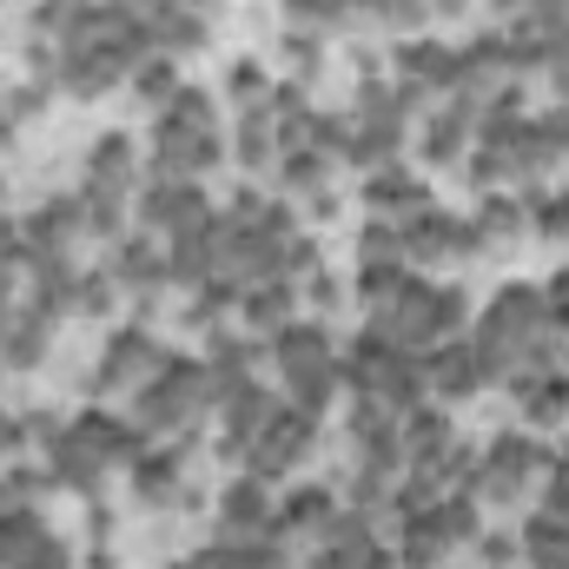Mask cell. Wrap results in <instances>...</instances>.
Listing matches in <instances>:
<instances>
[{
  "label": "cell",
  "instance_id": "obj_1",
  "mask_svg": "<svg viewBox=\"0 0 569 569\" xmlns=\"http://www.w3.org/2000/svg\"><path fill=\"white\" fill-rule=\"evenodd\" d=\"M550 298L537 284H510L497 291V305L483 311V331H477V358L483 371H517L523 358H550Z\"/></svg>",
  "mask_w": 569,
  "mask_h": 569
},
{
  "label": "cell",
  "instance_id": "obj_25",
  "mask_svg": "<svg viewBox=\"0 0 569 569\" xmlns=\"http://www.w3.org/2000/svg\"><path fill=\"white\" fill-rule=\"evenodd\" d=\"M284 311H291V279H266L246 298V318H252V325H279Z\"/></svg>",
  "mask_w": 569,
  "mask_h": 569
},
{
  "label": "cell",
  "instance_id": "obj_6",
  "mask_svg": "<svg viewBox=\"0 0 569 569\" xmlns=\"http://www.w3.org/2000/svg\"><path fill=\"white\" fill-rule=\"evenodd\" d=\"M305 443H311V418L305 411H272L266 430L246 443V463H252V477H279L305 457Z\"/></svg>",
  "mask_w": 569,
  "mask_h": 569
},
{
  "label": "cell",
  "instance_id": "obj_20",
  "mask_svg": "<svg viewBox=\"0 0 569 569\" xmlns=\"http://www.w3.org/2000/svg\"><path fill=\"white\" fill-rule=\"evenodd\" d=\"M284 186H291V192H305L318 212L331 206V192H325V159H318V152H298V159H284Z\"/></svg>",
  "mask_w": 569,
  "mask_h": 569
},
{
  "label": "cell",
  "instance_id": "obj_5",
  "mask_svg": "<svg viewBox=\"0 0 569 569\" xmlns=\"http://www.w3.org/2000/svg\"><path fill=\"white\" fill-rule=\"evenodd\" d=\"M212 398V371L206 365H159V378L140 391V425L146 430H186Z\"/></svg>",
  "mask_w": 569,
  "mask_h": 569
},
{
  "label": "cell",
  "instance_id": "obj_11",
  "mask_svg": "<svg viewBox=\"0 0 569 569\" xmlns=\"http://www.w3.org/2000/svg\"><path fill=\"white\" fill-rule=\"evenodd\" d=\"M146 371H159V351H152V338L146 331H120L113 345H107V365H100V391H113V385H133Z\"/></svg>",
  "mask_w": 569,
  "mask_h": 569
},
{
  "label": "cell",
  "instance_id": "obj_22",
  "mask_svg": "<svg viewBox=\"0 0 569 569\" xmlns=\"http://www.w3.org/2000/svg\"><path fill=\"white\" fill-rule=\"evenodd\" d=\"M152 40H166V47H199V40H206V27H199V13H192V7H179V0H172V7L152 20Z\"/></svg>",
  "mask_w": 569,
  "mask_h": 569
},
{
  "label": "cell",
  "instance_id": "obj_7",
  "mask_svg": "<svg viewBox=\"0 0 569 569\" xmlns=\"http://www.w3.org/2000/svg\"><path fill=\"white\" fill-rule=\"evenodd\" d=\"M537 470H543V450H537L530 437H497V450L483 457V497L510 503V497H517Z\"/></svg>",
  "mask_w": 569,
  "mask_h": 569
},
{
  "label": "cell",
  "instance_id": "obj_17",
  "mask_svg": "<svg viewBox=\"0 0 569 569\" xmlns=\"http://www.w3.org/2000/svg\"><path fill=\"white\" fill-rule=\"evenodd\" d=\"M523 550H530L537 569H569V523L563 517H537V523L523 530Z\"/></svg>",
  "mask_w": 569,
  "mask_h": 569
},
{
  "label": "cell",
  "instance_id": "obj_43",
  "mask_svg": "<svg viewBox=\"0 0 569 569\" xmlns=\"http://www.w3.org/2000/svg\"><path fill=\"white\" fill-rule=\"evenodd\" d=\"M557 7H569V0H557Z\"/></svg>",
  "mask_w": 569,
  "mask_h": 569
},
{
  "label": "cell",
  "instance_id": "obj_13",
  "mask_svg": "<svg viewBox=\"0 0 569 569\" xmlns=\"http://www.w3.org/2000/svg\"><path fill=\"white\" fill-rule=\"evenodd\" d=\"M100 470H107V457H100V443L87 437V425H73V430L53 437V477H67V483H93Z\"/></svg>",
  "mask_w": 569,
  "mask_h": 569
},
{
  "label": "cell",
  "instance_id": "obj_35",
  "mask_svg": "<svg viewBox=\"0 0 569 569\" xmlns=\"http://www.w3.org/2000/svg\"><path fill=\"white\" fill-rule=\"evenodd\" d=\"M107 298H113L107 279H80V291H73V305H80V311H107Z\"/></svg>",
  "mask_w": 569,
  "mask_h": 569
},
{
  "label": "cell",
  "instance_id": "obj_16",
  "mask_svg": "<svg viewBox=\"0 0 569 569\" xmlns=\"http://www.w3.org/2000/svg\"><path fill=\"white\" fill-rule=\"evenodd\" d=\"M371 206L378 212H391V219H405V212H425V179H411V172H378L371 179Z\"/></svg>",
  "mask_w": 569,
  "mask_h": 569
},
{
  "label": "cell",
  "instance_id": "obj_14",
  "mask_svg": "<svg viewBox=\"0 0 569 569\" xmlns=\"http://www.w3.org/2000/svg\"><path fill=\"white\" fill-rule=\"evenodd\" d=\"M517 405L530 425H563L569 418V378H517Z\"/></svg>",
  "mask_w": 569,
  "mask_h": 569
},
{
  "label": "cell",
  "instance_id": "obj_34",
  "mask_svg": "<svg viewBox=\"0 0 569 569\" xmlns=\"http://www.w3.org/2000/svg\"><path fill=\"white\" fill-rule=\"evenodd\" d=\"M20 569H67V550H60L53 537H40V543H33V557H27Z\"/></svg>",
  "mask_w": 569,
  "mask_h": 569
},
{
  "label": "cell",
  "instance_id": "obj_3",
  "mask_svg": "<svg viewBox=\"0 0 569 569\" xmlns=\"http://www.w3.org/2000/svg\"><path fill=\"white\" fill-rule=\"evenodd\" d=\"M212 159H219L212 100H206L199 87H179V93L166 100V113H159V166L179 172V179H192V172H206Z\"/></svg>",
  "mask_w": 569,
  "mask_h": 569
},
{
  "label": "cell",
  "instance_id": "obj_29",
  "mask_svg": "<svg viewBox=\"0 0 569 569\" xmlns=\"http://www.w3.org/2000/svg\"><path fill=\"white\" fill-rule=\"evenodd\" d=\"M120 279L133 284V291H146V298H152V284H159V259H152L146 246H127V252H120Z\"/></svg>",
  "mask_w": 569,
  "mask_h": 569
},
{
  "label": "cell",
  "instance_id": "obj_33",
  "mask_svg": "<svg viewBox=\"0 0 569 569\" xmlns=\"http://www.w3.org/2000/svg\"><path fill=\"white\" fill-rule=\"evenodd\" d=\"M543 517H563L569 523V457H557V470H550V510Z\"/></svg>",
  "mask_w": 569,
  "mask_h": 569
},
{
  "label": "cell",
  "instance_id": "obj_36",
  "mask_svg": "<svg viewBox=\"0 0 569 569\" xmlns=\"http://www.w3.org/2000/svg\"><path fill=\"white\" fill-rule=\"evenodd\" d=\"M284 60H291V67H298V73H305V67H311V60H318V47H311V40H305V33H291V40H284Z\"/></svg>",
  "mask_w": 569,
  "mask_h": 569
},
{
  "label": "cell",
  "instance_id": "obj_38",
  "mask_svg": "<svg viewBox=\"0 0 569 569\" xmlns=\"http://www.w3.org/2000/svg\"><path fill=\"white\" fill-rule=\"evenodd\" d=\"M510 557H517V543H510V537H483V563H490V569H503Z\"/></svg>",
  "mask_w": 569,
  "mask_h": 569
},
{
  "label": "cell",
  "instance_id": "obj_39",
  "mask_svg": "<svg viewBox=\"0 0 569 569\" xmlns=\"http://www.w3.org/2000/svg\"><path fill=\"white\" fill-rule=\"evenodd\" d=\"M179 569H232V550H199L192 563H179Z\"/></svg>",
  "mask_w": 569,
  "mask_h": 569
},
{
  "label": "cell",
  "instance_id": "obj_18",
  "mask_svg": "<svg viewBox=\"0 0 569 569\" xmlns=\"http://www.w3.org/2000/svg\"><path fill=\"white\" fill-rule=\"evenodd\" d=\"M40 351H47V318L27 305V318H13V325L0 331V358H7V365H33Z\"/></svg>",
  "mask_w": 569,
  "mask_h": 569
},
{
  "label": "cell",
  "instance_id": "obj_10",
  "mask_svg": "<svg viewBox=\"0 0 569 569\" xmlns=\"http://www.w3.org/2000/svg\"><path fill=\"white\" fill-rule=\"evenodd\" d=\"M146 219H152V226H172V232H186V226H206L212 212H206L199 186H179V179H166V186H152V192H146Z\"/></svg>",
  "mask_w": 569,
  "mask_h": 569
},
{
  "label": "cell",
  "instance_id": "obj_27",
  "mask_svg": "<svg viewBox=\"0 0 569 569\" xmlns=\"http://www.w3.org/2000/svg\"><path fill=\"white\" fill-rule=\"evenodd\" d=\"M272 146H279V127H272V120H259V113H252V120L239 127V159H246V166H266V159H272Z\"/></svg>",
  "mask_w": 569,
  "mask_h": 569
},
{
  "label": "cell",
  "instance_id": "obj_42",
  "mask_svg": "<svg viewBox=\"0 0 569 569\" xmlns=\"http://www.w3.org/2000/svg\"><path fill=\"white\" fill-rule=\"evenodd\" d=\"M179 7H206V0H179Z\"/></svg>",
  "mask_w": 569,
  "mask_h": 569
},
{
  "label": "cell",
  "instance_id": "obj_4",
  "mask_svg": "<svg viewBox=\"0 0 569 569\" xmlns=\"http://www.w3.org/2000/svg\"><path fill=\"white\" fill-rule=\"evenodd\" d=\"M272 358H279V371L291 378V391H298V405H291V411L318 418V411H325V398H331V378H338L325 331H318V325H279Z\"/></svg>",
  "mask_w": 569,
  "mask_h": 569
},
{
  "label": "cell",
  "instance_id": "obj_28",
  "mask_svg": "<svg viewBox=\"0 0 569 569\" xmlns=\"http://www.w3.org/2000/svg\"><path fill=\"white\" fill-rule=\"evenodd\" d=\"M437 523H443L450 543H463V537H477V503H470V497H443V503H437Z\"/></svg>",
  "mask_w": 569,
  "mask_h": 569
},
{
  "label": "cell",
  "instance_id": "obj_37",
  "mask_svg": "<svg viewBox=\"0 0 569 569\" xmlns=\"http://www.w3.org/2000/svg\"><path fill=\"white\" fill-rule=\"evenodd\" d=\"M13 266H20V239H13V226H0V284H7Z\"/></svg>",
  "mask_w": 569,
  "mask_h": 569
},
{
  "label": "cell",
  "instance_id": "obj_2",
  "mask_svg": "<svg viewBox=\"0 0 569 569\" xmlns=\"http://www.w3.org/2000/svg\"><path fill=\"white\" fill-rule=\"evenodd\" d=\"M345 371H351L358 398H378L385 411H411L418 391H425V365H418V351H405V345H391V338H378V331L358 338V351H351Z\"/></svg>",
  "mask_w": 569,
  "mask_h": 569
},
{
  "label": "cell",
  "instance_id": "obj_41",
  "mask_svg": "<svg viewBox=\"0 0 569 569\" xmlns=\"http://www.w3.org/2000/svg\"><path fill=\"white\" fill-rule=\"evenodd\" d=\"M497 7H543V0H497Z\"/></svg>",
  "mask_w": 569,
  "mask_h": 569
},
{
  "label": "cell",
  "instance_id": "obj_12",
  "mask_svg": "<svg viewBox=\"0 0 569 569\" xmlns=\"http://www.w3.org/2000/svg\"><path fill=\"white\" fill-rule=\"evenodd\" d=\"M266 418H272V405H266V391L246 378V385H232L226 391V450H246L259 430H266Z\"/></svg>",
  "mask_w": 569,
  "mask_h": 569
},
{
  "label": "cell",
  "instance_id": "obj_26",
  "mask_svg": "<svg viewBox=\"0 0 569 569\" xmlns=\"http://www.w3.org/2000/svg\"><path fill=\"white\" fill-rule=\"evenodd\" d=\"M517 226H523V212L510 199H490L483 219H477V246H503V239H517Z\"/></svg>",
  "mask_w": 569,
  "mask_h": 569
},
{
  "label": "cell",
  "instance_id": "obj_8",
  "mask_svg": "<svg viewBox=\"0 0 569 569\" xmlns=\"http://www.w3.org/2000/svg\"><path fill=\"white\" fill-rule=\"evenodd\" d=\"M477 252V226L443 219V212H411L405 226V259H463Z\"/></svg>",
  "mask_w": 569,
  "mask_h": 569
},
{
  "label": "cell",
  "instance_id": "obj_19",
  "mask_svg": "<svg viewBox=\"0 0 569 569\" xmlns=\"http://www.w3.org/2000/svg\"><path fill=\"white\" fill-rule=\"evenodd\" d=\"M463 127H470V107H450V113H437L430 120V133H425V159H457L463 152Z\"/></svg>",
  "mask_w": 569,
  "mask_h": 569
},
{
  "label": "cell",
  "instance_id": "obj_21",
  "mask_svg": "<svg viewBox=\"0 0 569 569\" xmlns=\"http://www.w3.org/2000/svg\"><path fill=\"white\" fill-rule=\"evenodd\" d=\"M266 523V490H259V477L252 483H232L226 490V530H259Z\"/></svg>",
  "mask_w": 569,
  "mask_h": 569
},
{
  "label": "cell",
  "instance_id": "obj_24",
  "mask_svg": "<svg viewBox=\"0 0 569 569\" xmlns=\"http://www.w3.org/2000/svg\"><path fill=\"white\" fill-rule=\"evenodd\" d=\"M443 443H450V425H443L437 411H418V418L405 425V450H411V457H425V463L443 450Z\"/></svg>",
  "mask_w": 569,
  "mask_h": 569
},
{
  "label": "cell",
  "instance_id": "obj_40",
  "mask_svg": "<svg viewBox=\"0 0 569 569\" xmlns=\"http://www.w3.org/2000/svg\"><path fill=\"white\" fill-rule=\"evenodd\" d=\"M13 443H20V425H13V418H0V457H7Z\"/></svg>",
  "mask_w": 569,
  "mask_h": 569
},
{
  "label": "cell",
  "instance_id": "obj_31",
  "mask_svg": "<svg viewBox=\"0 0 569 569\" xmlns=\"http://www.w3.org/2000/svg\"><path fill=\"white\" fill-rule=\"evenodd\" d=\"M232 93H239V100H259V93H266V67H259V60H239V67H232Z\"/></svg>",
  "mask_w": 569,
  "mask_h": 569
},
{
  "label": "cell",
  "instance_id": "obj_32",
  "mask_svg": "<svg viewBox=\"0 0 569 569\" xmlns=\"http://www.w3.org/2000/svg\"><path fill=\"white\" fill-rule=\"evenodd\" d=\"M537 226H543L550 239H569V192H563V199H543V206H537Z\"/></svg>",
  "mask_w": 569,
  "mask_h": 569
},
{
  "label": "cell",
  "instance_id": "obj_30",
  "mask_svg": "<svg viewBox=\"0 0 569 569\" xmlns=\"http://www.w3.org/2000/svg\"><path fill=\"white\" fill-rule=\"evenodd\" d=\"M140 93L146 100H172V67L166 60H146L140 67Z\"/></svg>",
  "mask_w": 569,
  "mask_h": 569
},
{
  "label": "cell",
  "instance_id": "obj_15",
  "mask_svg": "<svg viewBox=\"0 0 569 569\" xmlns=\"http://www.w3.org/2000/svg\"><path fill=\"white\" fill-rule=\"evenodd\" d=\"M338 523V497L331 490H298L284 503V537H325Z\"/></svg>",
  "mask_w": 569,
  "mask_h": 569
},
{
  "label": "cell",
  "instance_id": "obj_23",
  "mask_svg": "<svg viewBox=\"0 0 569 569\" xmlns=\"http://www.w3.org/2000/svg\"><path fill=\"white\" fill-rule=\"evenodd\" d=\"M358 252H365V266H398V259H405V226H398V219H391V226H385V219H371Z\"/></svg>",
  "mask_w": 569,
  "mask_h": 569
},
{
  "label": "cell",
  "instance_id": "obj_9",
  "mask_svg": "<svg viewBox=\"0 0 569 569\" xmlns=\"http://www.w3.org/2000/svg\"><path fill=\"white\" fill-rule=\"evenodd\" d=\"M483 378H490V371H483L477 345H443V351L425 365V385L437 391V398H477Z\"/></svg>",
  "mask_w": 569,
  "mask_h": 569
}]
</instances>
